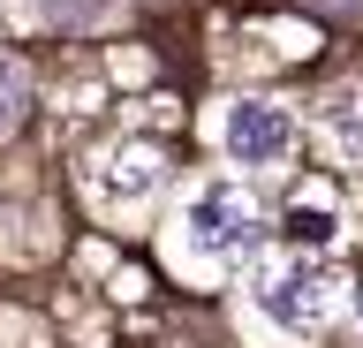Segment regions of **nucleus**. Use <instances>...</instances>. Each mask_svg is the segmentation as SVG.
<instances>
[{
	"label": "nucleus",
	"mask_w": 363,
	"mask_h": 348,
	"mask_svg": "<svg viewBox=\"0 0 363 348\" xmlns=\"http://www.w3.org/2000/svg\"><path fill=\"white\" fill-rule=\"evenodd\" d=\"M257 310H265L272 325H288V333H311V325H325V310H333V265L325 257H272L265 273H257Z\"/></svg>",
	"instance_id": "f257e3e1"
},
{
	"label": "nucleus",
	"mask_w": 363,
	"mask_h": 348,
	"mask_svg": "<svg viewBox=\"0 0 363 348\" xmlns=\"http://www.w3.org/2000/svg\"><path fill=\"white\" fill-rule=\"evenodd\" d=\"M189 242L197 250H212V257H235V250H250L257 235H265V212H257V197H250L242 182H212V189H197L189 197Z\"/></svg>",
	"instance_id": "f03ea898"
},
{
	"label": "nucleus",
	"mask_w": 363,
	"mask_h": 348,
	"mask_svg": "<svg viewBox=\"0 0 363 348\" xmlns=\"http://www.w3.org/2000/svg\"><path fill=\"white\" fill-rule=\"evenodd\" d=\"M227 152L242 167H272L288 152V114L265 106V99H242V106H227Z\"/></svg>",
	"instance_id": "7ed1b4c3"
},
{
	"label": "nucleus",
	"mask_w": 363,
	"mask_h": 348,
	"mask_svg": "<svg viewBox=\"0 0 363 348\" xmlns=\"http://www.w3.org/2000/svg\"><path fill=\"white\" fill-rule=\"evenodd\" d=\"M152 182H159V152L152 144H121V152L106 159V189L113 197H144Z\"/></svg>",
	"instance_id": "20e7f679"
},
{
	"label": "nucleus",
	"mask_w": 363,
	"mask_h": 348,
	"mask_svg": "<svg viewBox=\"0 0 363 348\" xmlns=\"http://www.w3.org/2000/svg\"><path fill=\"white\" fill-rule=\"evenodd\" d=\"M23 106H30V84H23V61H8L0 53V137L23 121Z\"/></svg>",
	"instance_id": "39448f33"
},
{
	"label": "nucleus",
	"mask_w": 363,
	"mask_h": 348,
	"mask_svg": "<svg viewBox=\"0 0 363 348\" xmlns=\"http://www.w3.org/2000/svg\"><path fill=\"white\" fill-rule=\"evenodd\" d=\"M325 114H333L340 144H348V152H363V91H333V106H325Z\"/></svg>",
	"instance_id": "423d86ee"
},
{
	"label": "nucleus",
	"mask_w": 363,
	"mask_h": 348,
	"mask_svg": "<svg viewBox=\"0 0 363 348\" xmlns=\"http://www.w3.org/2000/svg\"><path fill=\"white\" fill-rule=\"evenodd\" d=\"M45 16H53L61 30H84L91 16H106V0H45Z\"/></svg>",
	"instance_id": "0eeeda50"
},
{
	"label": "nucleus",
	"mask_w": 363,
	"mask_h": 348,
	"mask_svg": "<svg viewBox=\"0 0 363 348\" xmlns=\"http://www.w3.org/2000/svg\"><path fill=\"white\" fill-rule=\"evenodd\" d=\"M288 228H295V242H325V235H333V220H325V212H303V205H295V220H288Z\"/></svg>",
	"instance_id": "6e6552de"
},
{
	"label": "nucleus",
	"mask_w": 363,
	"mask_h": 348,
	"mask_svg": "<svg viewBox=\"0 0 363 348\" xmlns=\"http://www.w3.org/2000/svg\"><path fill=\"white\" fill-rule=\"evenodd\" d=\"M356 318H363V303H356Z\"/></svg>",
	"instance_id": "1a4fd4ad"
}]
</instances>
